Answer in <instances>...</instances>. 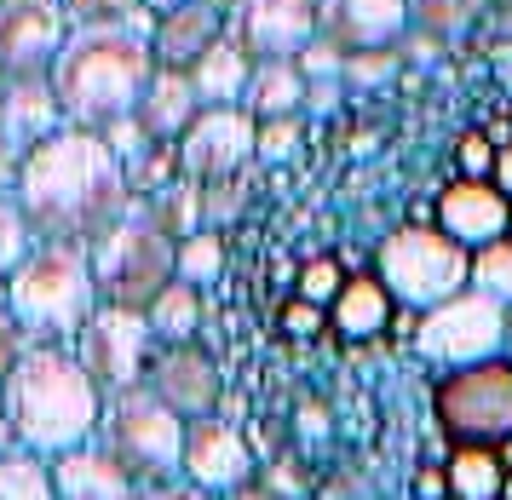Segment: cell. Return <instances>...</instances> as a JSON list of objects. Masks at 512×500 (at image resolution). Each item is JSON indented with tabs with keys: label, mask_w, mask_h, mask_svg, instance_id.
I'll return each instance as SVG.
<instances>
[{
	"label": "cell",
	"mask_w": 512,
	"mask_h": 500,
	"mask_svg": "<svg viewBox=\"0 0 512 500\" xmlns=\"http://www.w3.org/2000/svg\"><path fill=\"white\" fill-rule=\"evenodd\" d=\"M12 202L29 219L35 242L93 248L104 230H116L133 213V190H127V173H121L110 138L64 127L58 138L24 156Z\"/></svg>",
	"instance_id": "1"
},
{
	"label": "cell",
	"mask_w": 512,
	"mask_h": 500,
	"mask_svg": "<svg viewBox=\"0 0 512 500\" xmlns=\"http://www.w3.org/2000/svg\"><path fill=\"white\" fill-rule=\"evenodd\" d=\"M150 75H156L150 18H133V23H75L47 81L58 92L64 127L110 133L121 121H133Z\"/></svg>",
	"instance_id": "2"
},
{
	"label": "cell",
	"mask_w": 512,
	"mask_h": 500,
	"mask_svg": "<svg viewBox=\"0 0 512 500\" xmlns=\"http://www.w3.org/2000/svg\"><path fill=\"white\" fill-rule=\"evenodd\" d=\"M0 403L12 420V443L41 460L93 443L98 414H104V397L87 380V368L75 363L70 345H29L18 368L6 374Z\"/></svg>",
	"instance_id": "3"
},
{
	"label": "cell",
	"mask_w": 512,
	"mask_h": 500,
	"mask_svg": "<svg viewBox=\"0 0 512 500\" xmlns=\"http://www.w3.org/2000/svg\"><path fill=\"white\" fill-rule=\"evenodd\" d=\"M0 299L29 334V345H75V334L98 311L93 259L70 242H35L12 282L0 288Z\"/></svg>",
	"instance_id": "4"
},
{
	"label": "cell",
	"mask_w": 512,
	"mask_h": 500,
	"mask_svg": "<svg viewBox=\"0 0 512 500\" xmlns=\"http://www.w3.org/2000/svg\"><path fill=\"white\" fill-rule=\"evenodd\" d=\"M87 259H93L98 305L139 311V317L179 282V242H173L167 230L150 225L139 207H133L116 230H104L93 248H87Z\"/></svg>",
	"instance_id": "5"
},
{
	"label": "cell",
	"mask_w": 512,
	"mask_h": 500,
	"mask_svg": "<svg viewBox=\"0 0 512 500\" xmlns=\"http://www.w3.org/2000/svg\"><path fill=\"white\" fill-rule=\"evenodd\" d=\"M374 276L392 294V305L420 317L472 288V253L455 236H443L438 225H397L374 248Z\"/></svg>",
	"instance_id": "6"
},
{
	"label": "cell",
	"mask_w": 512,
	"mask_h": 500,
	"mask_svg": "<svg viewBox=\"0 0 512 500\" xmlns=\"http://www.w3.org/2000/svg\"><path fill=\"white\" fill-rule=\"evenodd\" d=\"M93 443L116 460L139 489H162V483L179 478L185 420H179L173 409H162L144 386H133V391H121V397H104Z\"/></svg>",
	"instance_id": "7"
},
{
	"label": "cell",
	"mask_w": 512,
	"mask_h": 500,
	"mask_svg": "<svg viewBox=\"0 0 512 500\" xmlns=\"http://www.w3.org/2000/svg\"><path fill=\"white\" fill-rule=\"evenodd\" d=\"M432 414L455 449L512 443V363L489 357V363L443 368V380L432 386Z\"/></svg>",
	"instance_id": "8"
},
{
	"label": "cell",
	"mask_w": 512,
	"mask_h": 500,
	"mask_svg": "<svg viewBox=\"0 0 512 500\" xmlns=\"http://www.w3.org/2000/svg\"><path fill=\"white\" fill-rule=\"evenodd\" d=\"M415 351L438 368H466V363L507 357V305L478 294V288L443 299V305L415 317Z\"/></svg>",
	"instance_id": "9"
},
{
	"label": "cell",
	"mask_w": 512,
	"mask_h": 500,
	"mask_svg": "<svg viewBox=\"0 0 512 500\" xmlns=\"http://www.w3.org/2000/svg\"><path fill=\"white\" fill-rule=\"evenodd\" d=\"M75 363L87 368V380L98 386V397H121V391L144 386V368H150V322L139 311H116V305H98L87 328L75 334Z\"/></svg>",
	"instance_id": "10"
},
{
	"label": "cell",
	"mask_w": 512,
	"mask_h": 500,
	"mask_svg": "<svg viewBox=\"0 0 512 500\" xmlns=\"http://www.w3.org/2000/svg\"><path fill=\"white\" fill-rule=\"evenodd\" d=\"M225 41L248 64H294L317 41V0H225Z\"/></svg>",
	"instance_id": "11"
},
{
	"label": "cell",
	"mask_w": 512,
	"mask_h": 500,
	"mask_svg": "<svg viewBox=\"0 0 512 500\" xmlns=\"http://www.w3.org/2000/svg\"><path fill=\"white\" fill-rule=\"evenodd\" d=\"M254 138H259V121L248 110H202L190 121V133L173 144L179 150V179L185 184H231L254 156Z\"/></svg>",
	"instance_id": "12"
},
{
	"label": "cell",
	"mask_w": 512,
	"mask_h": 500,
	"mask_svg": "<svg viewBox=\"0 0 512 500\" xmlns=\"http://www.w3.org/2000/svg\"><path fill=\"white\" fill-rule=\"evenodd\" d=\"M75 23L58 0H0V75L6 81H41L52 75L58 52Z\"/></svg>",
	"instance_id": "13"
},
{
	"label": "cell",
	"mask_w": 512,
	"mask_h": 500,
	"mask_svg": "<svg viewBox=\"0 0 512 500\" xmlns=\"http://www.w3.org/2000/svg\"><path fill=\"white\" fill-rule=\"evenodd\" d=\"M179 478L196 483L202 495H236L242 483H254V449L248 437L236 432L231 420L219 414H202V420H185V455H179Z\"/></svg>",
	"instance_id": "14"
},
{
	"label": "cell",
	"mask_w": 512,
	"mask_h": 500,
	"mask_svg": "<svg viewBox=\"0 0 512 500\" xmlns=\"http://www.w3.org/2000/svg\"><path fill=\"white\" fill-rule=\"evenodd\" d=\"M144 391H150L162 409H173L179 420H202V414H219L225 380H219V363L190 340V345H156V351H150Z\"/></svg>",
	"instance_id": "15"
},
{
	"label": "cell",
	"mask_w": 512,
	"mask_h": 500,
	"mask_svg": "<svg viewBox=\"0 0 512 500\" xmlns=\"http://www.w3.org/2000/svg\"><path fill=\"white\" fill-rule=\"evenodd\" d=\"M409 35V0H317V41L340 58L397 52Z\"/></svg>",
	"instance_id": "16"
},
{
	"label": "cell",
	"mask_w": 512,
	"mask_h": 500,
	"mask_svg": "<svg viewBox=\"0 0 512 500\" xmlns=\"http://www.w3.org/2000/svg\"><path fill=\"white\" fill-rule=\"evenodd\" d=\"M219 41H225V0H173L162 12H150V58H156V69H190Z\"/></svg>",
	"instance_id": "17"
},
{
	"label": "cell",
	"mask_w": 512,
	"mask_h": 500,
	"mask_svg": "<svg viewBox=\"0 0 512 500\" xmlns=\"http://www.w3.org/2000/svg\"><path fill=\"white\" fill-rule=\"evenodd\" d=\"M432 225H438L443 236H455L466 253H478V248L501 242V236L512 230V202H507V196H501L489 179H455V184L438 196Z\"/></svg>",
	"instance_id": "18"
},
{
	"label": "cell",
	"mask_w": 512,
	"mask_h": 500,
	"mask_svg": "<svg viewBox=\"0 0 512 500\" xmlns=\"http://www.w3.org/2000/svg\"><path fill=\"white\" fill-rule=\"evenodd\" d=\"M58 133H64V110H58V92H52L47 75L41 81H6V92H0V138L18 156H29Z\"/></svg>",
	"instance_id": "19"
},
{
	"label": "cell",
	"mask_w": 512,
	"mask_h": 500,
	"mask_svg": "<svg viewBox=\"0 0 512 500\" xmlns=\"http://www.w3.org/2000/svg\"><path fill=\"white\" fill-rule=\"evenodd\" d=\"M47 466H52V489H58V500H144V489L127 478L98 443L64 449V455H52Z\"/></svg>",
	"instance_id": "20"
},
{
	"label": "cell",
	"mask_w": 512,
	"mask_h": 500,
	"mask_svg": "<svg viewBox=\"0 0 512 500\" xmlns=\"http://www.w3.org/2000/svg\"><path fill=\"white\" fill-rule=\"evenodd\" d=\"M196 115H202V98H196L185 69H156L139 98V110H133V127L144 138H156V144H179Z\"/></svg>",
	"instance_id": "21"
},
{
	"label": "cell",
	"mask_w": 512,
	"mask_h": 500,
	"mask_svg": "<svg viewBox=\"0 0 512 500\" xmlns=\"http://www.w3.org/2000/svg\"><path fill=\"white\" fill-rule=\"evenodd\" d=\"M392 311L397 305H392V294L380 288V276L363 271V276H346V288L328 305V322H334V334H346V340H374V334H386Z\"/></svg>",
	"instance_id": "22"
},
{
	"label": "cell",
	"mask_w": 512,
	"mask_h": 500,
	"mask_svg": "<svg viewBox=\"0 0 512 500\" xmlns=\"http://www.w3.org/2000/svg\"><path fill=\"white\" fill-rule=\"evenodd\" d=\"M185 75H190V87H196V98H202V110H242V92H248L254 64H248L231 41H219V46H208Z\"/></svg>",
	"instance_id": "23"
},
{
	"label": "cell",
	"mask_w": 512,
	"mask_h": 500,
	"mask_svg": "<svg viewBox=\"0 0 512 500\" xmlns=\"http://www.w3.org/2000/svg\"><path fill=\"white\" fill-rule=\"evenodd\" d=\"M305 98H311V81L300 75V64H254L242 110L254 121H288V115L305 110Z\"/></svg>",
	"instance_id": "24"
},
{
	"label": "cell",
	"mask_w": 512,
	"mask_h": 500,
	"mask_svg": "<svg viewBox=\"0 0 512 500\" xmlns=\"http://www.w3.org/2000/svg\"><path fill=\"white\" fill-rule=\"evenodd\" d=\"M144 213V219H150V225L156 230H167V236H173V242H185V236H196V230H208L202 225V207H208V190H202V184H167L162 196H150V202H133Z\"/></svg>",
	"instance_id": "25"
},
{
	"label": "cell",
	"mask_w": 512,
	"mask_h": 500,
	"mask_svg": "<svg viewBox=\"0 0 512 500\" xmlns=\"http://www.w3.org/2000/svg\"><path fill=\"white\" fill-rule=\"evenodd\" d=\"M144 322H150V340L156 345H190L196 340V322H202V288H196V282H173V288L144 311Z\"/></svg>",
	"instance_id": "26"
},
{
	"label": "cell",
	"mask_w": 512,
	"mask_h": 500,
	"mask_svg": "<svg viewBox=\"0 0 512 500\" xmlns=\"http://www.w3.org/2000/svg\"><path fill=\"white\" fill-rule=\"evenodd\" d=\"M501 483H507V472H501L495 449H455L443 460V489L455 500H495Z\"/></svg>",
	"instance_id": "27"
},
{
	"label": "cell",
	"mask_w": 512,
	"mask_h": 500,
	"mask_svg": "<svg viewBox=\"0 0 512 500\" xmlns=\"http://www.w3.org/2000/svg\"><path fill=\"white\" fill-rule=\"evenodd\" d=\"M484 0H409V35L420 41H461L484 18Z\"/></svg>",
	"instance_id": "28"
},
{
	"label": "cell",
	"mask_w": 512,
	"mask_h": 500,
	"mask_svg": "<svg viewBox=\"0 0 512 500\" xmlns=\"http://www.w3.org/2000/svg\"><path fill=\"white\" fill-rule=\"evenodd\" d=\"M0 500H58V489H52V466L41 455L12 449V455L0 460Z\"/></svg>",
	"instance_id": "29"
},
{
	"label": "cell",
	"mask_w": 512,
	"mask_h": 500,
	"mask_svg": "<svg viewBox=\"0 0 512 500\" xmlns=\"http://www.w3.org/2000/svg\"><path fill=\"white\" fill-rule=\"evenodd\" d=\"M472 288L489 299H501V305H512V230L501 242H489V248L472 253Z\"/></svg>",
	"instance_id": "30"
},
{
	"label": "cell",
	"mask_w": 512,
	"mask_h": 500,
	"mask_svg": "<svg viewBox=\"0 0 512 500\" xmlns=\"http://www.w3.org/2000/svg\"><path fill=\"white\" fill-rule=\"evenodd\" d=\"M29 248H35V230H29V219L18 213V202L12 196H0V288L12 282V271L29 259Z\"/></svg>",
	"instance_id": "31"
},
{
	"label": "cell",
	"mask_w": 512,
	"mask_h": 500,
	"mask_svg": "<svg viewBox=\"0 0 512 500\" xmlns=\"http://www.w3.org/2000/svg\"><path fill=\"white\" fill-rule=\"evenodd\" d=\"M219 265H225V248H219V236L213 230H196V236H185L179 242V282H213L219 276Z\"/></svg>",
	"instance_id": "32"
},
{
	"label": "cell",
	"mask_w": 512,
	"mask_h": 500,
	"mask_svg": "<svg viewBox=\"0 0 512 500\" xmlns=\"http://www.w3.org/2000/svg\"><path fill=\"white\" fill-rule=\"evenodd\" d=\"M70 23H133V18H150L162 0H58Z\"/></svg>",
	"instance_id": "33"
},
{
	"label": "cell",
	"mask_w": 512,
	"mask_h": 500,
	"mask_svg": "<svg viewBox=\"0 0 512 500\" xmlns=\"http://www.w3.org/2000/svg\"><path fill=\"white\" fill-rule=\"evenodd\" d=\"M346 288V265L340 259H311L300 271V282H294V299H305V305H334V294Z\"/></svg>",
	"instance_id": "34"
},
{
	"label": "cell",
	"mask_w": 512,
	"mask_h": 500,
	"mask_svg": "<svg viewBox=\"0 0 512 500\" xmlns=\"http://www.w3.org/2000/svg\"><path fill=\"white\" fill-rule=\"evenodd\" d=\"M294 138H300V115H288V121H259V138H254V156L259 161H277L294 150Z\"/></svg>",
	"instance_id": "35"
},
{
	"label": "cell",
	"mask_w": 512,
	"mask_h": 500,
	"mask_svg": "<svg viewBox=\"0 0 512 500\" xmlns=\"http://www.w3.org/2000/svg\"><path fill=\"white\" fill-rule=\"evenodd\" d=\"M29 351V334L18 328V317L6 311V299H0V386H6V374L18 368V357Z\"/></svg>",
	"instance_id": "36"
},
{
	"label": "cell",
	"mask_w": 512,
	"mask_h": 500,
	"mask_svg": "<svg viewBox=\"0 0 512 500\" xmlns=\"http://www.w3.org/2000/svg\"><path fill=\"white\" fill-rule=\"evenodd\" d=\"M455 161H461V179H489L495 173V150L484 144V133H466L455 144Z\"/></svg>",
	"instance_id": "37"
},
{
	"label": "cell",
	"mask_w": 512,
	"mask_h": 500,
	"mask_svg": "<svg viewBox=\"0 0 512 500\" xmlns=\"http://www.w3.org/2000/svg\"><path fill=\"white\" fill-rule=\"evenodd\" d=\"M294 64H300L305 81H323V75H340V64H346V58H340V52H334L328 41H311L300 58H294Z\"/></svg>",
	"instance_id": "38"
},
{
	"label": "cell",
	"mask_w": 512,
	"mask_h": 500,
	"mask_svg": "<svg viewBox=\"0 0 512 500\" xmlns=\"http://www.w3.org/2000/svg\"><path fill=\"white\" fill-rule=\"evenodd\" d=\"M323 322H328V311H323V305H305V299H294V305L282 311V328H288L294 340H311V334H323Z\"/></svg>",
	"instance_id": "39"
},
{
	"label": "cell",
	"mask_w": 512,
	"mask_h": 500,
	"mask_svg": "<svg viewBox=\"0 0 512 500\" xmlns=\"http://www.w3.org/2000/svg\"><path fill=\"white\" fill-rule=\"evenodd\" d=\"M392 64H397V52H363V58H346L340 69H346L351 81H374V75H386Z\"/></svg>",
	"instance_id": "40"
},
{
	"label": "cell",
	"mask_w": 512,
	"mask_h": 500,
	"mask_svg": "<svg viewBox=\"0 0 512 500\" xmlns=\"http://www.w3.org/2000/svg\"><path fill=\"white\" fill-rule=\"evenodd\" d=\"M18 173H24V156L0 138V196H12V190H18Z\"/></svg>",
	"instance_id": "41"
},
{
	"label": "cell",
	"mask_w": 512,
	"mask_h": 500,
	"mask_svg": "<svg viewBox=\"0 0 512 500\" xmlns=\"http://www.w3.org/2000/svg\"><path fill=\"white\" fill-rule=\"evenodd\" d=\"M144 500H219V495H202L196 483L173 478V483H162V489H144Z\"/></svg>",
	"instance_id": "42"
},
{
	"label": "cell",
	"mask_w": 512,
	"mask_h": 500,
	"mask_svg": "<svg viewBox=\"0 0 512 500\" xmlns=\"http://www.w3.org/2000/svg\"><path fill=\"white\" fill-rule=\"evenodd\" d=\"M489 184H495V190L512 202V144H501V150H495V173H489Z\"/></svg>",
	"instance_id": "43"
},
{
	"label": "cell",
	"mask_w": 512,
	"mask_h": 500,
	"mask_svg": "<svg viewBox=\"0 0 512 500\" xmlns=\"http://www.w3.org/2000/svg\"><path fill=\"white\" fill-rule=\"evenodd\" d=\"M225 500H288V495L265 489V483H242V489H236V495H225Z\"/></svg>",
	"instance_id": "44"
},
{
	"label": "cell",
	"mask_w": 512,
	"mask_h": 500,
	"mask_svg": "<svg viewBox=\"0 0 512 500\" xmlns=\"http://www.w3.org/2000/svg\"><path fill=\"white\" fill-rule=\"evenodd\" d=\"M12 449H18V443H12V420H6V403H0V460L12 455Z\"/></svg>",
	"instance_id": "45"
},
{
	"label": "cell",
	"mask_w": 512,
	"mask_h": 500,
	"mask_svg": "<svg viewBox=\"0 0 512 500\" xmlns=\"http://www.w3.org/2000/svg\"><path fill=\"white\" fill-rule=\"evenodd\" d=\"M507 363H512V305H507Z\"/></svg>",
	"instance_id": "46"
},
{
	"label": "cell",
	"mask_w": 512,
	"mask_h": 500,
	"mask_svg": "<svg viewBox=\"0 0 512 500\" xmlns=\"http://www.w3.org/2000/svg\"><path fill=\"white\" fill-rule=\"evenodd\" d=\"M484 6H489V12H507L512 0H484Z\"/></svg>",
	"instance_id": "47"
},
{
	"label": "cell",
	"mask_w": 512,
	"mask_h": 500,
	"mask_svg": "<svg viewBox=\"0 0 512 500\" xmlns=\"http://www.w3.org/2000/svg\"><path fill=\"white\" fill-rule=\"evenodd\" d=\"M0 92H6V75H0Z\"/></svg>",
	"instance_id": "48"
}]
</instances>
